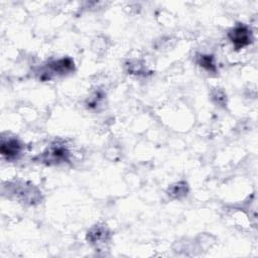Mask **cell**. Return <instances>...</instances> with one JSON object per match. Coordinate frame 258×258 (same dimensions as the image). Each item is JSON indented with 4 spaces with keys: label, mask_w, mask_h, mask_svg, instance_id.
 Listing matches in <instances>:
<instances>
[{
    "label": "cell",
    "mask_w": 258,
    "mask_h": 258,
    "mask_svg": "<svg viewBox=\"0 0 258 258\" xmlns=\"http://www.w3.org/2000/svg\"><path fill=\"white\" fill-rule=\"evenodd\" d=\"M197 62L201 68L208 72L214 73L217 70L215 58L212 54H198Z\"/></svg>",
    "instance_id": "52a82bcc"
},
{
    "label": "cell",
    "mask_w": 258,
    "mask_h": 258,
    "mask_svg": "<svg viewBox=\"0 0 258 258\" xmlns=\"http://www.w3.org/2000/svg\"><path fill=\"white\" fill-rule=\"evenodd\" d=\"M213 99L217 102V104L219 105H225L226 103V95L224 94L223 91L221 90H216L213 93Z\"/></svg>",
    "instance_id": "ba28073f"
},
{
    "label": "cell",
    "mask_w": 258,
    "mask_h": 258,
    "mask_svg": "<svg viewBox=\"0 0 258 258\" xmlns=\"http://www.w3.org/2000/svg\"><path fill=\"white\" fill-rule=\"evenodd\" d=\"M188 191V185L185 181H179L170 185L167 189V195L172 199H181L186 196Z\"/></svg>",
    "instance_id": "8992f818"
},
{
    "label": "cell",
    "mask_w": 258,
    "mask_h": 258,
    "mask_svg": "<svg viewBox=\"0 0 258 258\" xmlns=\"http://www.w3.org/2000/svg\"><path fill=\"white\" fill-rule=\"evenodd\" d=\"M22 150V144L16 138H7L2 139L1 143V153L7 159H15L19 156Z\"/></svg>",
    "instance_id": "277c9868"
},
{
    "label": "cell",
    "mask_w": 258,
    "mask_h": 258,
    "mask_svg": "<svg viewBox=\"0 0 258 258\" xmlns=\"http://www.w3.org/2000/svg\"><path fill=\"white\" fill-rule=\"evenodd\" d=\"M87 239L91 244L95 245L96 247H100L101 245L108 243L110 239V232L106 226L96 225L88 232Z\"/></svg>",
    "instance_id": "3957f363"
},
{
    "label": "cell",
    "mask_w": 258,
    "mask_h": 258,
    "mask_svg": "<svg viewBox=\"0 0 258 258\" xmlns=\"http://www.w3.org/2000/svg\"><path fill=\"white\" fill-rule=\"evenodd\" d=\"M228 37L236 49H241L248 46L253 40L251 28L243 23L235 25L228 32Z\"/></svg>",
    "instance_id": "7a4b0ae2"
},
{
    "label": "cell",
    "mask_w": 258,
    "mask_h": 258,
    "mask_svg": "<svg viewBox=\"0 0 258 258\" xmlns=\"http://www.w3.org/2000/svg\"><path fill=\"white\" fill-rule=\"evenodd\" d=\"M48 69L50 70L51 74H58V75H64L68 73H71L75 69L74 60L69 57H62L58 59H54L48 63Z\"/></svg>",
    "instance_id": "5b68a950"
},
{
    "label": "cell",
    "mask_w": 258,
    "mask_h": 258,
    "mask_svg": "<svg viewBox=\"0 0 258 258\" xmlns=\"http://www.w3.org/2000/svg\"><path fill=\"white\" fill-rule=\"evenodd\" d=\"M70 157V152L63 144L54 143L51 144L40 156L39 160L48 165L51 164H59L62 162H67Z\"/></svg>",
    "instance_id": "6da1fadb"
}]
</instances>
